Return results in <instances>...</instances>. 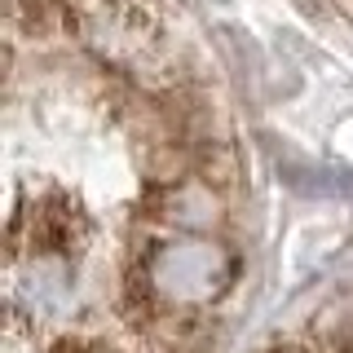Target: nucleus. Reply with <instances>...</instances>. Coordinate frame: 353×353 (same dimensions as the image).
I'll return each instance as SVG.
<instances>
[{"label": "nucleus", "instance_id": "1", "mask_svg": "<svg viewBox=\"0 0 353 353\" xmlns=\"http://www.w3.org/2000/svg\"><path fill=\"white\" fill-rule=\"evenodd\" d=\"M221 265H225L221 248L199 243V239H181L159 252V261L150 265V283L163 296V305H199L208 296H216L221 279H225Z\"/></svg>", "mask_w": 353, "mask_h": 353}]
</instances>
